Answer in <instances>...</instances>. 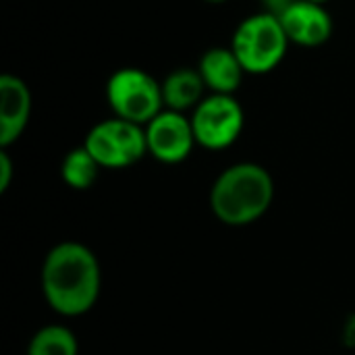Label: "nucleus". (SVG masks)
Wrapping results in <instances>:
<instances>
[{"mask_svg": "<svg viewBox=\"0 0 355 355\" xmlns=\"http://www.w3.org/2000/svg\"><path fill=\"white\" fill-rule=\"evenodd\" d=\"M291 44L304 48H318L327 44L333 35L335 23L327 6L308 0H295L279 17Z\"/></svg>", "mask_w": 355, "mask_h": 355, "instance_id": "8", "label": "nucleus"}, {"mask_svg": "<svg viewBox=\"0 0 355 355\" xmlns=\"http://www.w3.org/2000/svg\"><path fill=\"white\" fill-rule=\"evenodd\" d=\"M102 287L100 262L89 248L77 241L54 245L42 266V291L48 306L62 316L89 312Z\"/></svg>", "mask_w": 355, "mask_h": 355, "instance_id": "1", "label": "nucleus"}, {"mask_svg": "<svg viewBox=\"0 0 355 355\" xmlns=\"http://www.w3.org/2000/svg\"><path fill=\"white\" fill-rule=\"evenodd\" d=\"M83 146L102 168H127L148 154L146 127L112 116L94 125Z\"/></svg>", "mask_w": 355, "mask_h": 355, "instance_id": "5", "label": "nucleus"}, {"mask_svg": "<svg viewBox=\"0 0 355 355\" xmlns=\"http://www.w3.org/2000/svg\"><path fill=\"white\" fill-rule=\"evenodd\" d=\"M275 200L270 173L256 162L225 168L210 189L212 214L229 227H245L262 218Z\"/></svg>", "mask_w": 355, "mask_h": 355, "instance_id": "2", "label": "nucleus"}, {"mask_svg": "<svg viewBox=\"0 0 355 355\" xmlns=\"http://www.w3.org/2000/svg\"><path fill=\"white\" fill-rule=\"evenodd\" d=\"M106 102L114 116L144 127L164 110L160 81L137 67L116 69L108 77Z\"/></svg>", "mask_w": 355, "mask_h": 355, "instance_id": "4", "label": "nucleus"}, {"mask_svg": "<svg viewBox=\"0 0 355 355\" xmlns=\"http://www.w3.org/2000/svg\"><path fill=\"white\" fill-rule=\"evenodd\" d=\"M198 73L202 75L206 89L210 94H227L235 96V92L241 87L243 77L248 75L237 60L235 52L225 46H214L208 48L198 62Z\"/></svg>", "mask_w": 355, "mask_h": 355, "instance_id": "10", "label": "nucleus"}, {"mask_svg": "<svg viewBox=\"0 0 355 355\" xmlns=\"http://www.w3.org/2000/svg\"><path fill=\"white\" fill-rule=\"evenodd\" d=\"M191 127L198 146L218 152L233 146L245 125L243 106L235 96L208 94L191 110Z\"/></svg>", "mask_w": 355, "mask_h": 355, "instance_id": "6", "label": "nucleus"}, {"mask_svg": "<svg viewBox=\"0 0 355 355\" xmlns=\"http://www.w3.org/2000/svg\"><path fill=\"white\" fill-rule=\"evenodd\" d=\"M79 345L67 327L50 324L40 329L27 347V355H77Z\"/></svg>", "mask_w": 355, "mask_h": 355, "instance_id": "13", "label": "nucleus"}, {"mask_svg": "<svg viewBox=\"0 0 355 355\" xmlns=\"http://www.w3.org/2000/svg\"><path fill=\"white\" fill-rule=\"evenodd\" d=\"M12 179V160L6 150H0V193H4Z\"/></svg>", "mask_w": 355, "mask_h": 355, "instance_id": "14", "label": "nucleus"}, {"mask_svg": "<svg viewBox=\"0 0 355 355\" xmlns=\"http://www.w3.org/2000/svg\"><path fill=\"white\" fill-rule=\"evenodd\" d=\"M343 343L347 347H355V314L347 318V322L343 327Z\"/></svg>", "mask_w": 355, "mask_h": 355, "instance_id": "16", "label": "nucleus"}, {"mask_svg": "<svg viewBox=\"0 0 355 355\" xmlns=\"http://www.w3.org/2000/svg\"><path fill=\"white\" fill-rule=\"evenodd\" d=\"M291 42L279 21L270 12L245 17L231 37V50L248 75H264L275 71L287 56Z\"/></svg>", "mask_w": 355, "mask_h": 355, "instance_id": "3", "label": "nucleus"}, {"mask_svg": "<svg viewBox=\"0 0 355 355\" xmlns=\"http://www.w3.org/2000/svg\"><path fill=\"white\" fill-rule=\"evenodd\" d=\"M31 116V92L27 83L10 73L0 75V148L12 146Z\"/></svg>", "mask_w": 355, "mask_h": 355, "instance_id": "9", "label": "nucleus"}, {"mask_svg": "<svg viewBox=\"0 0 355 355\" xmlns=\"http://www.w3.org/2000/svg\"><path fill=\"white\" fill-rule=\"evenodd\" d=\"M204 2H208V4H223V2H227V0H204Z\"/></svg>", "mask_w": 355, "mask_h": 355, "instance_id": "18", "label": "nucleus"}, {"mask_svg": "<svg viewBox=\"0 0 355 355\" xmlns=\"http://www.w3.org/2000/svg\"><path fill=\"white\" fill-rule=\"evenodd\" d=\"M100 164L98 160L87 152L85 146H79L75 150H71L60 164V177L62 181L73 187V189H89L100 173Z\"/></svg>", "mask_w": 355, "mask_h": 355, "instance_id": "12", "label": "nucleus"}, {"mask_svg": "<svg viewBox=\"0 0 355 355\" xmlns=\"http://www.w3.org/2000/svg\"><path fill=\"white\" fill-rule=\"evenodd\" d=\"M148 154L162 164H179L187 160L196 141L191 119L185 112L162 110L146 125Z\"/></svg>", "mask_w": 355, "mask_h": 355, "instance_id": "7", "label": "nucleus"}, {"mask_svg": "<svg viewBox=\"0 0 355 355\" xmlns=\"http://www.w3.org/2000/svg\"><path fill=\"white\" fill-rule=\"evenodd\" d=\"M293 2H295V0H260L264 12H270V15H275V17H281Z\"/></svg>", "mask_w": 355, "mask_h": 355, "instance_id": "15", "label": "nucleus"}, {"mask_svg": "<svg viewBox=\"0 0 355 355\" xmlns=\"http://www.w3.org/2000/svg\"><path fill=\"white\" fill-rule=\"evenodd\" d=\"M308 2H314V4H322V6H327V2H329V0H308Z\"/></svg>", "mask_w": 355, "mask_h": 355, "instance_id": "17", "label": "nucleus"}, {"mask_svg": "<svg viewBox=\"0 0 355 355\" xmlns=\"http://www.w3.org/2000/svg\"><path fill=\"white\" fill-rule=\"evenodd\" d=\"M160 87L164 108L175 112L193 110L206 98V83L198 69H175L160 81Z\"/></svg>", "mask_w": 355, "mask_h": 355, "instance_id": "11", "label": "nucleus"}]
</instances>
